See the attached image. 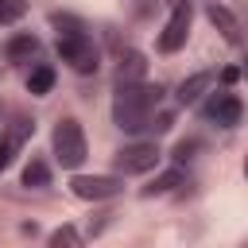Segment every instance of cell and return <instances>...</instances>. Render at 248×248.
Wrapping results in <instances>:
<instances>
[{
    "mask_svg": "<svg viewBox=\"0 0 248 248\" xmlns=\"http://www.w3.org/2000/svg\"><path fill=\"white\" fill-rule=\"evenodd\" d=\"M159 85H140V81H120L116 97H112V124L124 132H143L151 120V108L159 105Z\"/></svg>",
    "mask_w": 248,
    "mask_h": 248,
    "instance_id": "cell-1",
    "label": "cell"
},
{
    "mask_svg": "<svg viewBox=\"0 0 248 248\" xmlns=\"http://www.w3.org/2000/svg\"><path fill=\"white\" fill-rule=\"evenodd\" d=\"M85 155H89V143H85L81 124H78L74 116L58 120V124H54V159H58L66 170H78V167L85 163Z\"/></svg>",
    "mask_w": 248,
    "mask_h": 248,
    "instance_id": "cell-2",
    "label": "cell"
},
{
    "mask_svg": "<svg viewBox=\"0 0 248 248\" xmlns=\"http://www.w3.org/2000/svg\"><path fill=\"white\" fill-rule=\"evenodd\" d=\"M58 58L74 70V74H97V46H93V39L85 35V27L81 31H66V35H58Z\"/></svg>",
    "mask_w": 248,
    "mask_h": 248,
    "instance_id": "cell-3",
    "label": "cell"
},
{
    "mask_svg": "<svg viewBox=\"0 0 248 248\" xmlns=\"http://www.w3.org/2000/svg\"><path fill=\"white\" fill-rule=\"evenodd\" d=\"M190 19H194V4H190V0H178L174 12H170V19H167V27H163V35H159V50H163V54H174V50L186 46V39H190Z\"/></svg>",
    "mask_w": 248,
    "mask_h": 248,
    "instance_id": "cell-4",
    "label": "cell"
},
{
    "mask_svg": "<svg viewBox=\"0 0 248 248\" xmlns=\"http://www.w3.org/2000/svg\"><path fill=\"white\" fill-rule=\"evenodd\" d=\"M155 163H159V147H155V143H124V147L112 155L116 174H147Z\"/></svg>",
    "mask_w": 248,
    "mask_h": 248,
    "instance_id": "cell-5",
    "label": "cell"
},
{
    "mask_svg": "<svg viewBox=\"0 0 248 248\" xmlns=\"http://www.w3.org/2000/svg\"><path fill=\"white\" fill-rule=\"evenodd\" d=\"M70 190L85 202H105V198H116L124 190V178L120 174H74Z\"/></svg>",
    "mask_w": 248,
    "mask_h": 248,
    "instance_id": "cell-6",
    "label": "cell"
},
{
    "mask_svg": "<svg viewBox=\"0 0 248 248\" xmlns=\"http://www.w3.org/2000/svg\"><path fill=\"white\" fill-rule=\"evenodd\" d=\"M205 116H209L217 128H236L240 116H244V105H240L236 93H217V97L205 105Z\"/></svg>",
    "mask_w": 248,
    "mask_h": 248,
    "instance_id": "cell-7",
    "label": "cell"
},
{
    "mask_svg": "<svg viewBox=\"0 0 248 248\" xmlns=\"http://www.w3.org/2000/svg\"><path fill=\"white\" fill-rule=\"evenodd\" d=\"M31 132H35L31 120H16L8 132H0V170H8V167L16 163V155H19V147L27 143Z\"/></svg>",
    "mask_w": 248,
    "mask_h": 248,
    "instance_id": "cell-8",
    "label": "cell"
},
{
    "mask_svg": "<svg viewBox=\"0 0 248 248\" xmlns=\"http://www.w3.org/2000/svg\"><path fill=\"white\" fill-rule=\"evenodd\" d=\"M205 16H209V23H213V27L225 35V43H232V46H240V43H244L240 23H236V16H232L225 4H217V0H213V4H205Z\"/></svg>",
    "mask_w": 248,
    "mask_h": 248,
    "instance_id": "cell-9",
    "label": "cell"
},
{
    "mask_svg": "<svg viewBox=\"0 0 248 248\" xmlns=\"http://www.w3.org/2000/svg\"><path fill=\"white\" fill-rule=\"evenodd\" d=\"M209 85H213V70H198V74H190V78L174 89V97H178V105H198Z\"/></svg>",
    "mask_w": 248,
    "mask_h": 248,
    "instance_id": "cell-10",
    "label": "cell"
},
{
    "mask_svg": "<svg viewBox=\"0 0 248 248\" xmlns=\"http://www.w3.org/2000/svg\"><path fill=\"white\" fill-rule=\"evenodd\" d=\"M35 54H39V39L27 35V31H23V35H12L8 46H4V58H8V62H31Z\"/></svg>",
    "mask_w": 248,
    "mask_h": 248,
    "instance_id": "cell-11",
    "label": "cell"
},
{
    "mask_svg": "<svg viewBox=\"0 0 248 248\" xmlns=\"http://www.w3.org/2000/svg\"><path fill=\"white\" fill-rule=\"evenodd\" d=\"M178 186H186V170H182V167H170V170H163L151 186H143V198H163V194H174Z\"/></svg>",
    "mask_w": 248,
    "mask_h": 248,
    "instance_id": "cell-12",
    "label": "cell"
},
{
    "mask_svg": "<svg viewBox=\"0 0 248 248\" xmlns=\"http://www.w3.org/2000/svg\"><path fill=\"white\" fill-rule=\"evenodd\" d=\"M54 89V70L50 66H35L31 74H27V93L31 97H46Z\"/></svg>",
    "mask_w": 248,
    "mask_h": 248,
    "instance_id": "cell-13",
    "label": "cell"
},
{
    "mask_svg": "<svg viewBox=\"0 0 248 248\" xmlns=\"http://www.w3.org/2000/svg\"><path fill=\"white\" fill-rule=\"evenodd\" d=\"M50 182V167L39 159V155H31V163L23 167V186H31V190H43Z\"/></svg>",
    "mask_w": 248,
    "mask_h": 248,
    "instance_id": "cell-14",
    "label": "cell"
},
{
    "mask_svg": "<svg viewBox=\"0 0 248 248\" xmlns=\"http://www.w3.org/2000/svg\"><path fill=\"white\" fill-rule=\"evenodd\" d=\"M116 78H120V81H140V78H143V54H136V50H132V54H124V58H120Z\"/></svg>",
    "mask_w": 248,
    "mask_h": 248,
    "instance_id": "cell-15",
    "label": "cell"
},
{
    "mask_svg": "<svg viewBox=\"0 0 248 248\" xmlns=\"http://www.w3.org/2000/svg\"><path fill=\"white\" fill-rule=\"evenodd\" d=\"M27 12V0H0V23H16Z\"/></svg>",
    "mask_w": 248,
    "mask_h": 248,
    "instance_id": "cell-16",
    "label": "cell"
},
{
    "mask_svg": "<svg viewBox=\"0 0 248 248\" xmlns=\"http://www.w3.org/2000/svg\"><path fill=\"white\" fill-rule=\"evenodd\" d=\"M50 244H54V248H62V244H81V232H78L74 225H62V229L50 232Z\"/></svg>",
    "mask_w": 248,
    "mask_h": 248,
    "instance_id": "cell-17",
    "label": "cell"
},
{
    "mask_svg": "<svg viewBox=\"0 0 248 248\" xmlns=\"http://www.w3.org/2000/svg\"><path fill=\"white\" fill-rule=\"evenodd\" d=\"M198 147H202L198 140H178V143H174V163H190Z\"/></svg>",
    "mask_w": 248,
    "mask_h": 248,
    "instance_id": "cell-18",
    "label": "cell"
},
{
    "mask_svg": "<svg viewBox=\"0 0 248 248\" xmlns=\"http://www.w3.org/2000/svg\"><path fill=\"white\" fill-rule=\"evenodd\" d=\"M170 124H174V120H170V112H163V116H159V120H155V124H151V128H155V132H167V128H170Z\"/></svg>",
    "mask_w": 248,
    "mask_h": 248,
    "instance_id": "cell-19",
    "label": "cell"
},
{
    "mask_svg": "<svg viewBox=\"0 0 248 248\" xmlns=\"http://www.w3.org/2000/svg\"><path fill=\"white\" fill-rule=\"evenodd\" d=\"M244 178H248V159H244Z\"/></svg>",
    "mask_w": 248,
    "mask_h": 248,
    "instance_id": "cell-20",
    "label": "cell"
}]
</instances>
